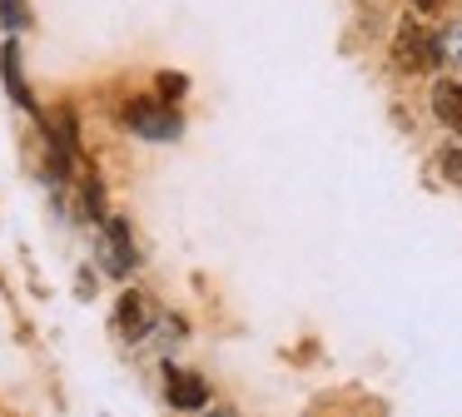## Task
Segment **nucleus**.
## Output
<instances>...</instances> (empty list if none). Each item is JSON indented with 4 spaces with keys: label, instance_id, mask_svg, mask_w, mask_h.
I'll return each instance as SVG.
<instances>
[{
    "label": "nucleus",
    "instance_id": "1",
    "mask_svg": "<svg viewBox=\"0 0 462 417\" xmlns=\"http://www.w3.org/2000/svg\"><path fill=\"white\" fill-rule=\"evenodd\" d=\"M393 60H398L402 70H412V75H422V70H438L442 65V45H438V35H432L428 25L402 20L398 35H393Z\"/></svg>",
    "mask_w": 462,
    "mask_h": 417
},
{
    "label": "nucleus",
    "instance_id": "2",
    "mask_svg": "<svg viewBox=\"0 0 462 417\" xmlns=\"http://www.w3.org/2000/svg\"><path fill=\"white\" fill-rule=\"evenodd\" d=\"M125 125L134 129L140 139H154V144H170V139H180L184 119L174 115L164 99H130L125 105Z\"/></svg>",
    "mask_w": 462,
    "mask_h": 417
},
{
    "label": "nucleus",
    "instance_id": "3",
    "mask_svg": "<svg viewBox=\"0 0 462 417\" xmlns=\"http://www.w3.org/2000/svg\"><path fill=\"white\" fill-rule=\"evenodd\" d=\"M100 264H105V273H110V278L134 273V264H140V254H134V238H130V224H125V218H105Z\"/></svg>",
    "mask_w": 462,
    "mask_h": 417
},
{
    "label": "nucleus",
    "instance_id": "4",
    "mask_svg": "<svg viewBox=\"0 0 462 417\" xmlns=\"http://www.w3.org/2000/svg\"><path fill=\"white\" fill-rule=\"evenodd\" d=\"M115 313H120V333L130 338V343H140V338L154 328V303L144 293H125L120 303H115Z\"/></svg>",
    "mask_w": 462,
    "mask_h": 417
},
{
    "label": "nucleus",
    "instance_id": "5",
    "mask_svg": "<svg viewBox=\"0 0 462 417\" xmlns=\"http://www.w3.org/2000/svg\"><path fill=\"white\" fill-rule=\"evenodd\" d=\"M432 115L462 134V79H438V89H432Z\"/></svg>",
    "mask_w": 462,
    "mask_h": 417
},
{
    "label": "nucleus",
    "instance_id": "6",
    "mask_svg": "<svg viewBox=\"0 0 462 417\" xmlns=\"http://www.w3.org/2000/svg\"><path fill=\"white\" fill-rule=\"evenodd\" d=\"M0 65H5V89H11V99L21 109H35V99H31V89H25V79H21V45H5L0 50Z\"/></svg>",
    "mask_w": 462,
    "mask_h": 417
},
{
    "label": "nucleus",
    "instance_id": "7",
    "mask_svg": "<svg viewBox=\"0 0 462 417\" xmlns=\"http://www.w3.org/2000/svg\"><path fill=\"white\" fill-rule=\"evenodd\" d=\"M204 383L199 377H189V373H170V403L180 407V412H199L204 407Z\"/></svg>",
    "mask_w": 462,
    "mask_h": 417
},
{
    "label": "nucleus",
    "instance_id": "8",
    "mask_svg": "<svg viewBox=\"0 0 462 417\" xmlns=\"http://www.w3.org/2000/svg\"><path fill=\"white\" fill-rule=\"evenodd\" d=\"M438 45H442V60H448V65H462V25H448L438 35Z\"/></svg>",
    "mask_w": 462,
    "mask_h": 417
},
{
    "label": "nucleus",
    "instance_id": "9",
    "mask_svg": "<svg viewBox=\"0 0 462 417\" xmlns=\"http://www.w3.org/2000/svg\"><path fill=\"white\" fill-rule=\"evenodd\" d=\"M0 20L5 30H25V0H0Z\"/></svg>",
    "mask_w": 462,
    "mask_h": 417
},
{
    "label": "nucleus",
    "instance_id": "10",
    "mask_svg": "<svg viewBox=\"0 0 462 417\" xmlns=\"http://www.w3.org/2000/svg\"><path fill=\"white\" fill-rule=\"evenodd\" d=\"M412 5H418V10H432V5H438V0H412Z\"/></svg>",
    "mask_w": 462,
    "mask_h": 417
}]
</instances>
